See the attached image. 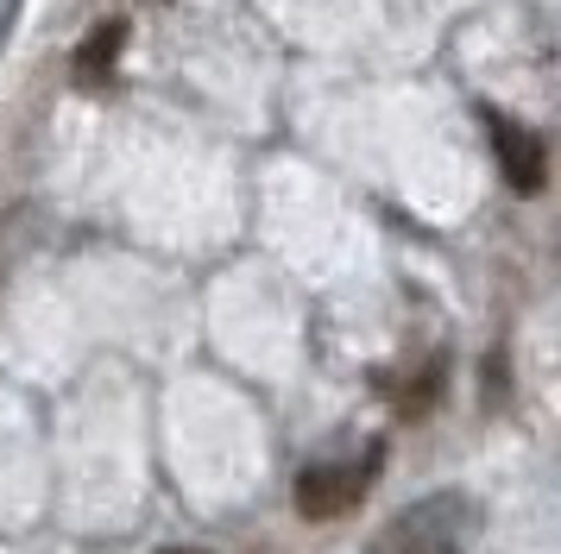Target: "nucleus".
I'll return each instance as SVG.
<instances>
[{
	"label": "nucleus",
	"mask_w": 561,
	"mask_h": 554,
	"mask_svg": "<svg viewBox=\"0 0 561 554\" xmlns=\"http://www.w3.org/2000/svg\"><path fill=\"white\" fill-rule=\"evenodd\" d=\"M473 529H480V504L467 498V492H435V498L398 510L373 535L366 554H460L473 542Z\"/></svg>",
	"instance_id": "nucleus-1"
},
{
	"label": "nucleus",
	"mask_w": 561,
	"mask_h": 554,
	"mask_svg": "<svg viewBox=\"0 0 561 554\" xmlns=\"http://www.w3.org/2000/svg\"><path fill=\"white\" fill-rule=\"evenodd\" d=\"M379 460H385L379 441H366L359 453L309 460L304 473H297V510L316 517V523H334V517L359 510V498H366V492H373V478H379Z\"/></svg>",
	"instance_id": "nucleus-2"
},
{
	"label": "nucleus",
	"mask_w": 561,
	"mask_h": 554,
	"mask_svg": "<svg viewBox=\"0 0 561 554\" xmlns=\"http://www.w3.org/2000/svg\"><path fill=\"white\" fill-rule=\"evenodd\" d=\"M485 132H492V151H499V164H505L511 189H517V196H542V183H549V151H542V139H536L530 126L492 114V107H485Z\"/></svg>",
	"instance_id": "nucleus-3"
},
{
	"label": "nucleus",
	"mask_w": 561,
	"mask_h": 554,
	"mask_svg": "<svg viewBox=\"0 0 561 554\" xmlns=\"http://www.w3.org/2000/svg\"><path fill=\"white\" fill-rule=\"evenodd\" d=\"M121 38H127V25H121V20H107V25L89 32V45L77 50V82H82V89H102V82H107L114 57H121Z\"/></svg>",
	"instance_id": "nucleus-4"
},
{
	"label": "nucleus",
	"mask_w": 561,
	"mask_h": 554,
	"mask_svg": "<svg viewBox=\"0 0 561 554\" xmlns=\"http://www.w3.org/2000/svg\"><path fill=\"white\" fill-rule=\"evenodd\" d=\"M158 554H208V549H158Z\"/></svg>",
	"instance_id": "nucleus-5"
}]
</instances>
